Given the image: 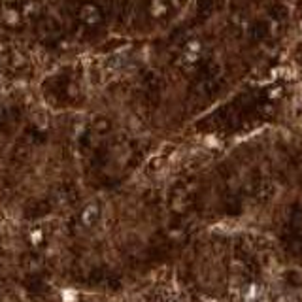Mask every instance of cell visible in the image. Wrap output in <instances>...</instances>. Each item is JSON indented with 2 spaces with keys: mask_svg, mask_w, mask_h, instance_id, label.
<instances>
[{
  "mask_svg": "<svg viewBox=\"0 0 302 302\" xmlns=\"http://www.w3.org/2000/svg\"><path fill=\"white\" fill-rule=\"evenodd\" d=\"M242 300L244 302H257L259 300V289L255 285H247L242 291Z\"/></svg>",
  "mask_w": 302,
  "mask_h": 302,
  "instance_id": "cell-1",
  "label": "cell"
},
{
  "mask_svg": "<svg viewBox=\"0 0 302 302\" xmlns=\"http://www.w3.org/2000/svg\"><path fill=\"white\" fill-rule=\"evenodd\" d=\"M97 208L95 206H91L87 212H83V223H87V225H91V223H95L97 221Z\"/></svg>",
  "mask_w": 302,
  "mask_h": 302,
  "instance_id": "cell-2",
  "label": "cell"
}]
</instances>
